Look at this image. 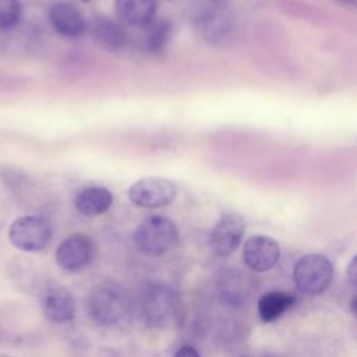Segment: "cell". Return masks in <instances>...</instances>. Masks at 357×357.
<instances>
[{"mask_svg":"<svg viewBox=\"0 0 357 357\" xmlns=\"http://www.w3.org/2000/svg\"><path fill=\"white\" fill-rule=\"evenodd\" d=\"M340 3H344V4H356V0H337Z\"/></svg>","mask_w":357,"mask_h":357,"instance_id":"ffe728a7","label":"cell"},{"mask_svg":"<svg viewBox=\"0 0 357 357\" xmlns=\"http://www.w3.org/2000/svg\"><path fill=\"white\" fill-rule=\"evenodd\" d=\"M52 237L50 223L39 215H25L17 218L8 229L10 243L25 252L43 250Z\"/></svg>","mask_w":357,"mask_h":357,"instance_id":"5b68a950","label":"cell"},{"mask_svg":"<svg viewBox=\"0 0 357 357\" xmlns=\"http://www.w3.org/2000/svg\"><path fill=\"white\" fill-rule=\"evenodd\" d=\"M45 317L53 324H66L74 318L75 303L68 290L53 286L42 293L40 298Z\"/></svg>","mask_w":357,"mask_h":357,"instance_id":"8fae6325","label":"cell"},{"mask_svg":"<svg viewBox=\"0 0 357 357\" xmlns=\"http://www.w3.org/2000/svg\"><path fill=\"white\" fill-rule=\"evenodd\" d=\"M113 204V194L99 185L84 188L75 197V208L84 216H98L109 211Z\"/></svg>","mask_w":357,"mask_h":357,"instance_id":"7c38bea8","label":"cell"},{"mask_svg":"<svg viewBox=\"0 0 357 357\" xmlns=\"http://www.w3.org/2000/svg\"><path fill=\"white\" fill-rule=\"evenodd\" d=\"M93 36L99 45L109 50L121 49L126 45V32L119 24L107 18H98L93 24Z\"/></svg>","mask_w":357,"mask_h":357,"instance_id":"9a60e30c","label":"cell"},{"mask_svg":"<svg viewBox=\"0 0 357 357\" xmlns=\"http://www.w3.org/2000/svg\"><path fill=\"white\" fill-rule=\"evenodd\" d=\"M296 298L286 291H268L258 300V315L262 322H272L282 317L293 304Z\"/></svg>","mask_w":357,"mask_h":357,"instance_id":"5bb4252c","label":"cell"},{"mask_svg":"<svg viewBox=\"0 0 357 357\" xmlns=\"http://www.w3.org/2000/svg\"><path fill=\"white\" fill-rule=\"evenodd\" d=\"M178 297L166 286H152L144 293L142 314L145 321L155 328H169L178 319Z\"/></svg>","mask_w":357,"mask_h":357,"instance_id":"277c9868","label":"cell"},{"mask_svg":"<svg viewBox=\"0 0 357 357\" xmlns=\"http://www.w3.org/2000/svg\"><path fill=\"white\" fill-rule=\"evenodd\" d=\"M177 195V187L172 180L163 177H144L135 181L128 197L141 208H162L170 205Z\"/></svg>","mask_w":357,"mask_h":357,"instance_id":"8992f818","label":"cell"},{"mask_svg":"<svg viewBox=\"0 0 357 357\" xmlns=\"http://www.w3.org/2000/svg\"><path fill=\"white\" fill-rule=\"evenodd\" d=\"M0 357H13V356H0Z\"/></svg>","mask_w":357,"mask_h":357,"instance_id":"44dd1931","label":"cell"},{"mask_svg":"<svg viewBox=\"0 0 357 357\" xmlns=\"http://www.w3.org/2000/svg\"><path fill=\"white\" fill-rule=\"evenodd\" d=\"M241 357H244V356H241Z\"/></svg>","mask_w":357,"mask_h":357,"instance_id":"603a6c76","label":"cell"},{"mask_svg":"<svg viewBox=\"0 0 357 357\" xmlns=\"http://www.w3.org/2000/svg\"><path fill=\"white\" fill-rule=\"evenodd\" d=\"M127 297L121 287L113 283L96 286L88 296L86 308L89 317L99 325H114L127 312Z\"/></svg>","mask_w":357,"mask_h":357,"instance_id":"7a4b0ae2","label":"cell"},{"mask_svg":"<svg viewBox=\"0 0 357 357\" xmlns=\"http://www.w3.org/2000/svg\"><path fill=\"white\" fill-rule=\"evenodd\" d=\"M134 240L138 248L149 255H162L178 241V230L174 222L163 215L145 218L135 230Z\"/></svg>","mask_w":357,"mask_h":357,"instance_id":"6da1fadb","label":"cell"},{"mask_svg":"<svg viewBox=\"0 0 357 357\" xmlns=\"http://www.w3.org/2000/svg\"><path fill=\"white\" fill-rule=\"evenodd\" d=\"M49 21L57 33L67 38H77L86 29L82 13L67 1H56L50 6Z\"/></svg>","mask_w":357,"mask_h":357,"instance_id":"30bf717a","label":"cell"},{"mask_svg":"<svg viewBox=\"0 0 357 357\" xmlns=\"http://www.w3.org/2000/svg\"><path fill=\"white\" fill-rule=\"evenodd\" d=\"M174 357H201L199 353L192 347V346H183L180 347L176 353H174Z\"/></svg>","mask_w":357,"mask_h":357,"instance_id":"d6986e66","label":"cell"},{"mask_svg":"<svg viewBox=\"0 0 357 357\" xmlns=\"http://www.w3.org/2000/svg\"><path fill=\"white\" fill-rule=\"evenodd\" d=\"M95 254L96 248L93 241L82 233H75L59 244L54 257L61 269L67 272H78L93 261Z\"/></svg>","mask_w":357,"mask_h":357,"instance_id":"52a82bcc","label":"cell"},{"mask_svg":"<svg viewBox=\"0 0 357 357\" xmlns=\"http://www.w3.org/2000/svg\"><path fill=\"white\" fill-rule=\"evenodd\" d=\"M245 230L244 219L238 213H225L209 234V248L216 257L230 255L240 244Z\"/></svg>","mask_w":357,"mask_h":357,"instance_id":"ba28073f","label":"cell"},{"mask_svg":"<svg viewBox=\"0 0 357 357\" xmlns=\"http://www.w3.org/2000/svg\"><path fill=\"white\" fill-rule=\"evenodd\" d=\"M243 259L250 269L255 272H266L279 262L280 247L272 237L257 234L245 241L243 247Z\"/></svg>","mask_w":357,"mask_h":357,"instance_id":"9c48e42d","label":"cell"},{"mask_svg":"<svg viewBox=\"0 0 357 357\" xmlns=\"http://www.w3.org/2000/svg\"><path fill=\"white\" fill-rule=\"evenodd\" d=\"M149 29L146 35V47L152 53H159L165 50L167 46L170 38H172V31L173 26L170 21L167 20H158V21H149Z\"/></svg>","mask_w":357,"mask_h":357,"instance_id":"2e32d148","label":"cell"},{"mask_svg":"<svg viewBox=\"0 0 357 357\" xmlns=\"http://www.w3.org/2000/svg\"><path fill=\"white\" fill-rule=\"evenodd\" d=\"M81 1H85V3H86V1H91V0H81Z\"/></svg>","mask_w":357,"mask_h":357,"instance_id":"7402d4cb","label":"cell"},{"mask_svg":"<svg viewBox=\"0 0 357 357\" xmlns=\"http://www.w3.org/2000/svg\"><path fill=\"white\" fill-rule=\"evenodd\" d=\"M22 18L20 0H0V31H8L18 25Z\"/></svg>","mask_w":357,"mask_h":357,"instance_id":"e0dca14e","label":"cell"},{"mask_svg":"<svg viewBox=\"0 0 357 357\" xmlns=\"http://www.w3.org/2000/svg\"><path fill=\"white\" fill-rule=\"evenodd\" d=\"M347 278H349V282L353 287H356V283H357V261H356V257H353V259L350 261L349 266H347Z\"/></svg>","mask_w":357,"mask_h":357,"instance_id":"ac0fdd59","label":"cell"},{"mask_svg":"<svg viewBox=\"0 0 357 357\" xmlns=\"http://www.w3.org/2000/svg\"><path fill=\"white\" fill-rule=\"evenodd\" d=\"M293 279L301 293L307 296L321 294L333 279V265L322 254H307L296 262Z\"/></svg>","mask_w":357,"mask_h":357,"instance_id":"3957f363","label":"cell"},{"mask_svg":"<svg viewBox=\"0 0 357 357\" xmlns=\"http://www.w3.org/2000/svg\"><path fill=\"white\" fill-rule=\"evenodd\" d=\"M114 8L120 20L130 25H148L152 21L158 1L156 0H114Z\"/></svg>","mask_w":357,"mask_h":357,"instance_id":"4fadbf2b","label":"cell"}]
</instances>
